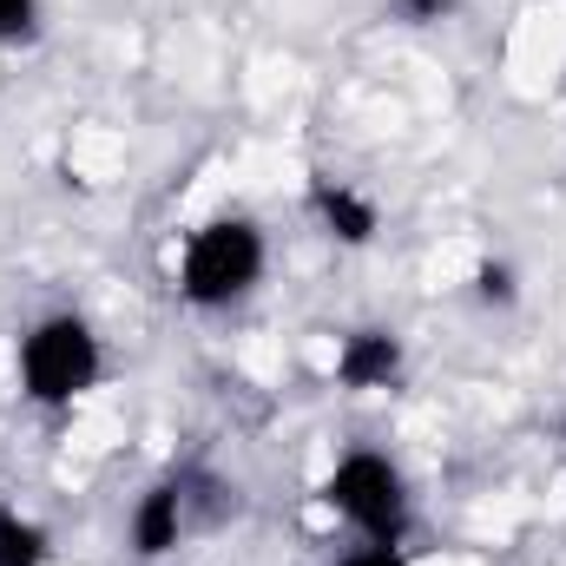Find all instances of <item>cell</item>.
<instances>
[{
	"label": "cell",
	"instance_id": "obj_1",
	"mask_svg": "<svg viewBox=\"0 0 566 566\" xmlns=\"http://www.w3.org/2000/svg\"><path fill=\"white\" fill-rule=\"evenodd\" d=\"M271 271V231L251 211H211L185 231L178 264H171V290L185 310H238L244 296H258V283Z\"/></svg>",
	"mask_w": 566,
	"mask_h": 566
},
{
	"label": "cell",
	"instance_id": "obj_2",
	"mask_svg": "<svg viewBox=\"0 0 566 566\" xmlns=\"http://www.w3.org/2000/svg\"><path fill=\"white\" fill-rule=\"evenodd\" d=\"M113 356H106V336L86 310H46L20 329L13 343V389L20 402L33 409H80L99 382H106Z\"/></svg>",
	"mask_w": 566,
	"mask_h": 566
},
{
	"label": "cell",
	"instance_id": "obj_3",
	"mask_svg": "<svg viewBox=\"0 0 566 566\" xmlns=\"http://www.w3.org/2000/svg\"><path fill=\"white\" fill-rule=\"evenodd\" d=\"M323 507L349 527V541H396L409 547L416 527V488L389 448H343L323 474Z\"/></svg>",
	"mask_w": 566,
	"mask_h": 566
},
{
	"label": "cell",
	"instance_id": "obj_4",
	"mask_svg": "<svg viewBox=\"0 0 566 566\" xmlns=\"http://www.w3.org/2000/svg\"><path fill=\"white\" fill-rule=\"evenodd\" d=\"M191 534V488L178 481V474H165V481H151L139 501H133V514H126V547H133V560L158 566L178 554V541Z\"/></svg>",
	"mask_w": 566,
	"mask_h": 566
},
{
	"label": "cell",
	"instance_id": "obj_5",
	"mask_svg": "<svg viewBox=\"0 0 566 566\" xmlns=\"http://www.w3.org/2000/svg\"><path fill=\"white\" fill-rule=\"evenodd\" d=\"M310 218H316V224H323V238H336L343 251H369V244H376V231H382V205H376L363 185L329 178V171H316V178H310Z\"/></svg>",
	"mask_w": 566,
	"mask_h": 566
},
{
	"label": "cell",
	"instance_id": "obj_6",
	"mask_svg": "<svg viewBox=\"0 0 566 566\" xmlns=\"http://www.w3.org/2000/svg\"><path fill=\"white\" fill-rule=\"evenodd\" d=\"M409 376V349H402V336L396 329H349L343 343H336V382L349 389V396H382V389H396Z\"/></svg>",
	"mask_w": 566,
	"mask_h": 566
},
{
	"label": "cell",
	"instance_id": "obj_7",
	"mask_svg": "<svg viewBox=\"0 0 566 566\" xmlns=\"http://www.w3.org/2000/svg\"><path fill=\"white\" fill-rule=\"evenodd\" d=\"M0 566H53V534L27 507L0 501Z\"/></svg>",
	"mask_w": 566,
	"mask_h": 566
},
{
	"label": "cell",
	"instance_id": "obj_8",
	"mask_svg": "<svg viewBox=\"0 0 566 566\" xmlns=\"http://www.w3.org/2000/svg\"><path fill=\"white\" fill-rule=\"evenodd\" d=\"M336 566H416V554L396 547V541H349V547L336 554Z\"/></svg>",
	"mask_w": 566,
	"mask_h": 566
},
{
	"label": "cell",
	"instance_id": "obj_9",
	"mask_svg": "<svg viewBox=\"0 0 566 566\" xmlns=\"http://www.w3.org/2000/svg\"><path fill=\"white\" fill-rule=\"evenodd\" d=\"M33 27H40V0H0V46L33 40Z\"/></svg>",
	"mask_w": 566,
	"mask_h": 566
},
{
	"label": "cell",
	"instance_id": "obj_10",
	"mask_svg": "<svg viewBox=\"0 0 566 566\" xmlns=\"http://www.w3.org/2000/svg\"><path fill=\"white\" fill-rule=\"evenodd\" d=\"M474 283H481V296H488V303H494V296H501V303H514V271H507V264H481Z\"/></svg>",
	"mask_w": 566,
	"mask_h": 566
},
{
	"label": "cell",
	"instance_id": "obj_11",
	"mask_svg": "<svg viewBox=\"0 0 566 566\" xmlns=\"http://www.w3.org/2000/svg\"><path fill=\"white\" fill-rule=\"evenodd\" d=\"M560 448H566V409H560Z\"/></svg>",
	"mask_w": 566,
	"mask_h": 566
}]
</instances>
